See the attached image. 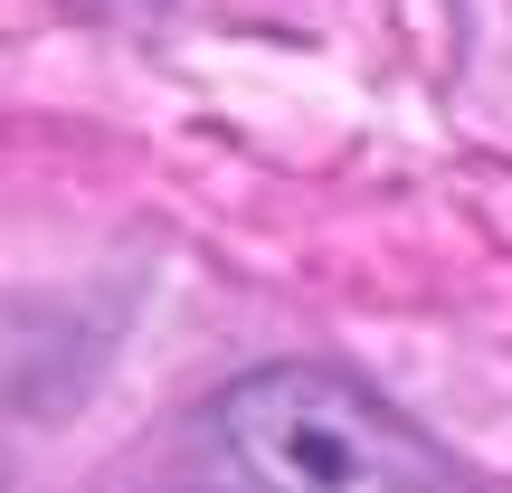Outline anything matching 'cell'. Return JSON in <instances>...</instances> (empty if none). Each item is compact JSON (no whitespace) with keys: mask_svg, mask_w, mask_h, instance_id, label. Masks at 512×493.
<instances>
[{"mask_svg":"<svg viewBox=\"0 0 512 493\" xmlns=\"http://www.w3.org/2000/svg\"><path fill=\"white\" fill-rule=\"evenodd\" d=\"M209 437L238 493H475L380 389L323 361H275L228 380Z\"/></svg>","mask_w":512,"mask_h":493,"instance_id":"obj_1","label":"cell"}]
</instances>
